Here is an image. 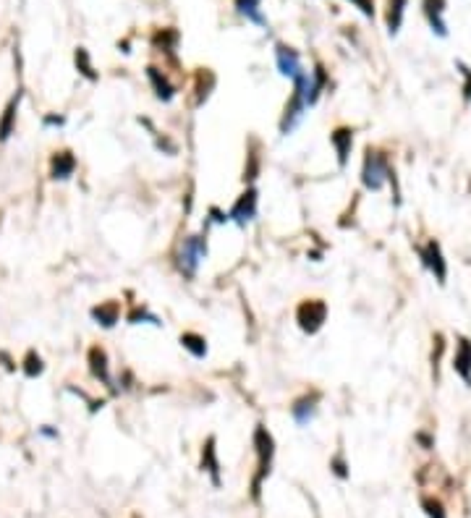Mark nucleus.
Masks as SVG:
<instances>
[{
    "label": "nucleus",
    "mask_w": 471,
    "mask_h": 518,
    "mask_svg": "<svg viewBox=\"0 0 471 518\" xmlns=\"http://www.w3.org/2000/svg\"><path fill=\"white\" fill-rule=\"evenodd\" d=\"M233 3H236V10H239L246 21L257 24V27H265V24H267L265 13L260 10V0H233Z\"/></svg>",
    "instance_id": "20"
},
{
    "label": "nucleus",
    "mask_w": 471,
    "mask_h": 518,
    "mask_svg": "<svg viewBox=\"0 0 471 518\" xmlns=\"http://www.w3.org/2000/svg\"><path fill=\"white\" fill-rule=\"evenodd\" d=\"M73 63H76V71H79L87 81L94 84V81L100 79V74L94 71V63H92V55H90L87 48H76V52H73Z\"/></svg>",
    "instance_id": "18"
},
{
    "label": "nucleus",
    "mask_w": 471,
    "mask_h": 518,
    "mask_svg": "<svg viewBox=\"0 0 471 518\" xmlns=\"http://www.w3.org/2000/svg\"><path fill=\"white\" fill-rule=\"evenodd\" d=\"M92 319L108 330L115 328L120 319V304L118 301H105L100 307H94V309H92Z\"/></svg>",
    "instance_id": "17"
},
{
    "label": "nucleus",
    "mask_w": 471,
    "mask_h": 518,
    "mask_svg": "<svg viewBox=\"0 0 471 518\" xmlns=\"http://www.w3.org/2000/svg\"><path fill=\"white\" fill-rule=\"evenodd\" d=\"M391 170H393L391 162H388V158H385L380 150L367 147V152H364V165H361V183H364V189L380 191L382 186H385L388 176H391Z\"/></svg>",
    "instance_id": "2"
},
{
    "label": "nucleus",
    "mask_w": 471,
    "mask_h": 518,
    "mask_svg": "<svg viewBox=\"0 0 471 518\" xmlns=\"http://www.w3.org/2000/svg\"><path fill=\"white\" fill-rule=\"evenodd\" d=\"M181 346L189 351L194 359H204L207 356V338L204 335H199V332H183L181 335Z\"/></svg>",
    "instance_id": "19"
},
{
    "label": "nucleus",
    "mask_w": 471,
    "mask_h": 518,
    "mask_svg": "<svg viewBox=\"0 0 471 518\" xmlns=\"http://www.w3.org/2000/svg\"><path fill=\"white\" fill-rule=\"evenodd\" d=\"M349 3H353L367 19H374V0H349Z\"/></svg>",
    "instance_id": "29"
},
{
    "label": "nucleus",
    "mask_w": 471,
    "mask_h": 518,
    "mask_svg": "<svg viewBox=\"0 0 471 518\" xmlns=\"http://www.w3.org/2000/svg\"><path fill=\"white\" fill-rule=\"evenodd\" d=\"M453 372L471 388V340L458 335L456 338V354H453Z\"/></svg>",
    "instance_id": "8"
},
{
    "label": "nucleus",
    "mask_w": 471,
    "mask_h": 518,
    "mask_svg": "<svg viewBox=\"0 0 471 518\" xmlns=\"http://www.w3.org/2000/svg\"><path fill=\"white\" fill-rule=\"evenodd\" d=\"M442 351H445V343H442V335L437 332V335H435V351H432V374H435V379H440Z\"/></svg>",
    "instance_id": "25"
},
{
    "label": "nucleus",
    "mask_w": 471,
    "mask_h": 518,
    "mask_svg": "<svg viewBox=\"0 0 471 518\" xmlns=\"http://www.w3.org/2000/svg\"><path fill=\"white\" fill-rule=\"evenodd\" d=\"M317 406H320V393H307L301 398L293 400L291 406V416L299 427H307L311 419L317 416Z\"/></svg>",
    "instance_id": "10"
},
{
    "label": "nucleus",
    "mask_w": 471,
    "mask_h": 518,
    "mask_svg": "<svg viewBox=\"0 0 471 518\" xmlns=\"http://www.w3.org/2000/svg\"><path fill=\"white\" fill-rule=\"evenodd\" d=\"M419 257L421 262H424V267L430 270L432 275H435V280L437 283H445V278H448V265H445V257H442V249H440V244L432 239L424 249H419Z\"/></svg>",
    "instance_id": "6"
},
{
    "label": "nucleus",
    "mask_w": 471,
    "mask_h": 518,
    "mask_svg": "<svg viewBox=\"0 0 471 518\" xmlns=\"http://www.w3.org/2000/svg\"><path fill=\"white\" fill-rule=\"evenodd\" d=\"M210 215H212V223H218V225L228 223V212H223V209H218V207H212Z\"/></svg>",
    "instance_id": "30"
},
{
    "label": "nucleus",
    "mask_w": 471,
    "mask_h": 518,
    "mask_svg": "<svg viewBox=\"0 0 471 518\" xmlns=\"http://www.w3.org/2000/svg\"><path fill=\"white\" fill-rule=\"evenodd\" d=\"M330 468H332V474L338 479H349V463H346V456H343V450L335 456V458L330 461Z\"/></svg>",
    "instance_id": "28"
},
{
    "label": "nucleus",
    "mask_w": 471,
    "mask_h": 518,
    "mask_svg": "<svg viewBox=\"0 0 471 518\" xmlns=\"http://www.w3.org/2000/svg\"><path fill=\"white\" fill-rule=\"evenodd\" d=\"M296 322H299L301 332L317 335L328 322V304L322 299H304L296 307Z\"/></svg>",
    "instance_id": "4"
},
{
    "label": "nucleus",
    "mask_w": 471,
    "mask_h": 518,
    "mask_svg": "<svg viewBox=\"0 0 471 518\" xmlns=\"http://www.w3.org/2000/svg\"><path fill=\"white\" fill-rule=\"evenodd\" d=\"M254 450H257V474L251 479V498L260 500L262 482L270 477L272 461H275V440L265 424H257V429H254Z\"/></svg>",
    "instance_id": "1"
},
{
    "label": "nucleus",
    "mask_w": 471,
    "mask_h": 518,
    "mask_svg": "<svg viewBox=\"0 0 471 518\" xmlns=\"http://www.w3.org/2000/svg\"><path fill=\"white\" fill-rule=\"evenodd\" d=\"M21 372L27 374L29 379L40 377L42 372H45V364H42V356L37 354L34 349L27 351V356H24V361H21Z\"/></svg>",
    "instance_id": "23"
},
{
    "label": "nucleus",
    "mask_w": 471,
    "mask_h": 518,
    "mask_svg": "<svg viewBox=\"0 0 471 518\" xmlns=\"http://www.w3.org/2000/svg\"><path fill=\"white\" fill-rule=\"evenodd\" d=\"M19 105H21V90L8 100V105L3 108L0 115V141H8L10 134L16 131V118H19Z\"/></svg>",
    "instance_id": "15"
},
{
    "label": "nucleus",
    "mask_w": 471,
    "mask_h": 518,
    "mask_svg": "<svg viewBox=\"0 0 471 518\" xmlns=\"http://www.w3.org/2000/svg\"><path fill=\"white\" fill-rule=\"evenodd\" d=\"M421 508H424L427 518H448V513H445V508H442V503L437 498H421Z\"/></svg>",
    "instance_id": "24"
},
{
    "label": "nucleus",
    "mask_w": 471,
    "mask_h": 518,
    "mask_svg": "<svg viewBox=\"0 0 471 518\" xmlns=\"http://www.w3.org/2000/svg\"><path fill=\"white\" fill-rule=\"evenodd\" d=\"M275 63H278V71H281L283 76H288V79H293V76L304 69V66H301L299 50H293L291 45H286V42H278V45H275Z\"/></svg>",
    "instance_id": "9"
},
{
    "label": "nucleus",
    "mask_w": 471,
    "mask_h": 518,
    "mask_svg": "<svg viewBox=\"0 0 471 518\" xmlns=\"http://www.w3.org/2000/svg\"><path fill=\"white\" fill-rule=\"evenodd\" d=\"M42 123H45V126H58V129H60V126L66 123V118H63V115H45V118H42Z\"/></svg>",
    "instance_id": "31"
},
{
    "label": "nucleus",
    "mask_w": 471,
    "mask_h": 518,
    "mask_svg": "<svg viewBox=\"0 0 471 518\" xmlns=\"http://www.w3.org/2000/svg\"><path fill=\"white\" fill-rule=\"evenodd\" d=\"M76 173V158L71 150H60L50 158V178L52 181H69Z\"/></svg>",
    "instance_id": "12"
},
{
    "label": "nucleus",
    "mask_w": 471,
    "mask_h": 518,
    "mask_svg": "<svg viewBox=\"0 0 471 518\" xmlns=\"http://www.w3.org/2000/svg\"><path fill=\"white\" fill-rule=\"evenodd\" d=\"M147 79H150L155 97L162 102H171L176 97V87L171 84V79L165 76V71H160L157 66H147Z\"/></svg>",
    "instance_id": "14"
},
{
    "label": "nucleus",
    "mask_w": 471,
    "mask_h": 518,
    "mask_svg": "<svg viewBox=\"0 0 471 518\" xmlns=\"http://www.w3.org/2000/svg\"><path fill=\"white\" fill-rule=\"evenodd\" d=\"M139 319H150V325H155V328H160V325H162L160 319L155 317L152 312L144 309V307H136V309H134V312L129 314V322H131V325H139Z\"/></svg>",
    "instance_id": "26"
},
{
    "label": "nucleus",
    "mask_w": 471,
    "mask_h": 518,
    "mask_svg": "<svg viewBox=\"0 0 471 518\" xmlns=\"http://www.w3.org/2000/svg\"><path fill=\"white\" fill-rule=\"evenodd\" d=\"M330 144H332V150H335V155H338V165L346 168V165H349L351 147H353V129H349V126H338V129H332Z\"/></svg>",
    "instance_id": "11"
},
{
    "label": "nucleus",
    "mask_w": 471,
    "mask_h": 518,
    "mask_svg": "<svg viewBox=\"0 0 471 518\" xmlns=\"http://www.w3.org/2000/svg\"><path fill=\"white\" fill-rule=\"evenodd\" d=\"M445 8H448V0H421V10H424V19H427L430 29L435 31L437 37H448Z\"/></svg>",
    "instance_id": "7"
},
{
    "label": "nucleus",
    "mask_w": 471,
    "mask_h": 518,
    "mask_svg": "<svg viewBox=\"0 0 471 518\" xmlns=\"http://www.w3.org/2000/svg\"><path fill=\"white\" fill-rule=\"evenodd\" d=\"M87 361H90V372L94 379H100L102 385H111V367H108V351L102 346H92L90 354H87Z\"/></svg>",
    "instance_id": "13"
},
{
    "label": "nucleus",
    "mask_w": 471,
    "mask_h": 518,
    "mask_svg": "<svg viewBox=\"0 0 471 518\" xmlns=\"http://www.w3.org/2000/svg\"><path fill=\"white\" fill-rule=\"evenodd\" d=\"M257 204H260V197H257V189L249 186L239 194V200L233 202L231 212H228V223H236L239 228H246L251 220L257 218Z\"/></svg>",
    "instance_id": "5"
},
{
    "label": "nucleus",
    "mask_w": 471,
    "mask_h": 518,
    "mask_svg": "<svg viewBox=\"0 0 471 518\" xmlns=\"http://www.w3.org/2000/svg\"><path fill=\"white\" fill-rule=\"evenodd\" d=\"M406 6H409V0H388V31L391 34H398V29H401Z\"/></svg>",
    "instance_id": "21"
},
{
    "label": "nucleus",
    "mask_w": 471,
    "mask_h": 518,
    "mask_svg": "<svg viewBox=\"0 0 471 518\" xmlns=\"http://www.w3.org/2000/svg\"><path fill=\"white\" fill-rule=\"evenodd\" d=\"M456 69L461 71V76H463V100L471 102V69L463 60H456Z\"/></svg>",
    "instance_id": "27"
},
{
    "label": "nucleus",
    "mask_w": 471,
    "mask_h": 518,
    "mask_svg": "<svg viewBox=\"0 0 471 518\" xmlns=\"http://www.w3.org/2000/svg\"><path fill=\"white\" fill-rule=\"evenodd\" d=\"M202 471H207L215 487H220V461H218V448H215V438H207L202 445Z\"/></svg>",
    "instance_id": "16"
},
{
    "label": "nucleus",
    "mask_w": 471,
    "mask_h": 518,
    "mask_svg": "<svg viewBox=\"0 0 471 518\" xmlns=\"http://www.w3.org/2000/svg\"><path fill=\"white\" fill-rule=\"evenodd\" d=\"M152 45H155V48H162L165 52H173L178 48V31L173 29V27L157 29L155 31V37H152Z\"/></svg>",
    "instance_id": "22"
},
{
    "label": "nucleus",
    "mask_w": 471,
    "mask_h": 518,
    "mask_svg": "<svg viewBox=\"0 0 471 518\" xmlns=\"http://www.w3.org/2000/svg\"><path fill=\"white\" fill-rule=\"evenodd\" d=\"M204 257H207V230L186 236L178 249V270L186 278H194Z\"/></svg>",
    "instance_id": "3"
},
{
    "label": "nucleus",
    "mask_w": 471,
    "mask_h": 518,
    "mask_svg": "<svg viewBox=\"0 0 471 518\" xmlns=\"http://www.w3.org/2000/svg\"><path fill=\"white\" fill-rule=\"evenodd\" d=\"M40 435H45V438H58V432H55V429H50V427H42Z\"/></svg>",
    "instance_id": "32"
}]
</instances>
